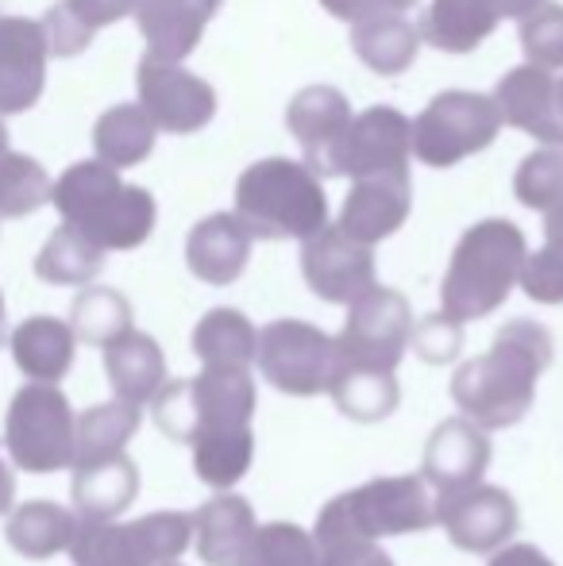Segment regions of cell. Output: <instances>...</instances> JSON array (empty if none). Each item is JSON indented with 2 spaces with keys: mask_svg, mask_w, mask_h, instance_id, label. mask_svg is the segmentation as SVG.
<instances>
[{
  "mask_svg": "<svg viewBox=\"0 0 563 566\" xmlns=\"http://www.w3.org/2000/svg\"><path fill=\"white\" fill-rule=\"evenodd\" d=\"M301 270L309 290L329 305H355L375 290V254L347 239L340 228H324L301 247Z\"/></svg>",
  "mask_w": 563,
  "mask_h": 566,
  "instance_id": "14",
  "label": "cell"
},
{
  "mask_svg": "<svg viewBox=\"0 0 563 566\" xmlns=\"http://www.w3.org/2000/svg\"><path fill=\"white\" fill-rule=\"evenodd\" d=\"M105 374L113 381L116 401L143 409L147 401H155L158 389L166 386V358L150 336L132 328L128 336H121L116 343L105 347Z\"/></svg>",
  "mask_w": 563,
  "mask_h": 566,
  "instance_id": "23",
  "label": "cell"
},
{
  "mask_svg": "<svg viewBox=\"0 0 563 566\" xmlns=\"http://www.w3.org/2000/svg\"><path fill=\"white\" fill-rule=\"evenodd\" d=\"M521 46L529 54V66L560 70L563 66V4H541L521 23Z\"/></svg>",
  "mask_w": 563,
  "mask_h": 566,
  "instance_id": "41",
  "label": "cell"
},
{
  "mask_svg": "<svg viewBox=\"0 0 563 566\" xmlns=\"http://www.w3.org/2000/svg\"><path fill=\"white\" fill-rule=\"evenodd\" d=\"M139 432V409L124 401L93 405L77 417L74 428V467H93V462L116 459L128 448V440Z\"/></svg>",
  "mask_w": 563,
  "mask_h": 566,
  "instance_id": "30",
  "label": "cell"
},
{
  "mask_svg": "<svg viewBox=\"0 0 563 566\" xmlns=\"http://www.w3.org/2000/svg\"><path fill=\"white\" fill-rule=\"evenodd\" d=\"M409 150H414V124L390 105H375L359 113L344 127L329 155L316 163V178L347 174V178H371V174L409 170Z\"/></svg>",
  "mask_w": 563,
  "mask_h": 566,
  "instance_id": "12",
  "label": "cell"
},
{
  "mask_svg": "<svg viewBox=\"0 0 563 566\" xmlns=\"http://www.w3.org/2000/svg\"><path fill=\"white\" fill-rule=\"evenodd\" d=\"M77 532V516L70 509L54 505V501H23L8 516V544L20 552L23 559H51L59 552H70Z\"/></svg>",
  "mask_w": 563,
  "mask_h": 566,
  "instance_id": "28",
  "label": "cell"
},
{
  "mask_svg": "<svg viewBox=\"0 0 563 566\" xmlns=\"http://www.w3.org/2000/svg\"><path fill=\"white\" fill-rule=\"evenodd\" d=\"M139 108L150 116V124L170 135H189L205 127L217 113V93L189 70L174 62H150L139 66Z\"/></svg>",
  "mask_w": 563,
  "mask_h": 566,
  "instance_id": "15",
  "label": "cell"
},
{
  "mask_svg": "<svg viewBox=\"0 0 563 566\" xmlns=\"http://www.w3.org/2000/svg\"><path fill=\"white\" fill-rule=\"evenodd\" d=\"M194 544L189 513H150L132 524L116 521H77L74 566H170Z\"/></svg>",
  "mask_w": 563,
  "mask_h": 566,
  "instance_id": "7",
  "label": "cell"
},
{
  "mask_svg": "<svg viewBox=\"0 0 563 566\" xmlns=\"http://www.w3.org/2000/svg\"><path fill=\"white\" fill-rule=\"evenodd\" d=\"M316 566H394L390 555L371 539H359L352 532L316 528Z\"/></svg>",
  "mask_w": 563,
  "mask_h": 566,
  "instance_id": "42",
  "label": "cell"
},
{
  "mask_svg": "<svg viewBox=\"0 0 563 566\" xmlns=\"http://www.w3.org/2000/svg\"><path fill=\"white\" fill-rule=\"evenodd\" d=\"M220 0H136V20L147 35V59L150 62H174L186 59L217 12Z\"/></svg>",
  "mask_w": 563,
  "mask_h": 566,
  "instance_id": "20",
  "label": "cell"
},
{
  "mask_svg": "<svg viewBox=\"0 0 563 566\" xmlns=\"http://www.w3.org/2000/svg\"><path fill=\"white\" fill-rule=\"evenodd\" d=\"M502 116L494 101L482 93L451 90L440 93L421 116L414 119V155L425 166H456L467 155H479L494 143Z\"/></svg>",
  "mask_w": 563,
  "mask_h": 566,
  "instance_id": "10",
  "label": "cell"
},
{
  "mask_svg": "<svg viewBox=\"0 0 563 566\" xmlns=\"http://www.w3.org/2000/svg\"><path fill=\"white\" fill-rule=\"evenodd\" d=\"M406 4H417V0H406Z\"/></svg>",
  "mask_w": 563,
  "mask_h": 566,
  "instance_id": "52",
  "label": "cell"
},
{
  "mask_svg": "<svg viewBox=\"0 0 563 566\" xmlns=\"http://www.w3.org/2000/svg\"><path fill=\"white\" fill-rule=\"evenodd\" d=\"M236 220L251 239H313L329 228V197L305 163L263 158L236 186Z\"/></svg>",
  "mask_w": 563,
  "mask_h": 566,
  "instance_id": "4",
  "label": "cell"
},
{
  "mask_svg": "<svg viewBox=\"0 0 563 566\" xmlns=\"http://www.w3.org/2000/svg\"><path fill=\"white\" fill-rule=\"evenodd\" d=\"M332 15L340 20H352V23H363V20H375V15H402L406 12V0H321Z\"/></svg>",
  "mask_w": 563,
  "mask_h": 566,
  "instance_id": "45",
  "label": "cell"
},
{
  "mask_svg": "<svg viewBox=\"0 0 563 566\" xmlns=\"http://www.w3.org/2000/svg\"><path fill=\"white\" fill-rule=\"evenodd\" d=\"M240 566H316V539L298 524H263L251 536Z\"/></svg>",
  "mask_w": 563,
  "mask_h": 566,
  "instance_id": "38",
  "label": "cell"
},
{
  "mask_svg": "<svg viewBox=\"0 0 563 566\" xmlns=\"http://www.w3.org/2000/svg\"><path fill=\"white\" fill-rule=\"evenodd\" d=\"M521 285L536 305H563V201L544 212V247L525 259Z\"/></svg>",
  "mask_w": 563,
  "mask_h": 566,
  "instance_id": "36",
  "label": "cell"
},
{
  "mask_svg": "<svg viewBox=\"0 0 563 566\" xmlns=\"http://www.w3.org/2000/svg\"><path fill=\"white\" fill-rule=\"evenodd\" d=\"M436 524V501L428 497L425 478L398 474V478H375V482L347 490L332 497L316 513V528L352 532L359 539L386 536H409V532H428Z\"/></svg>",
  "mask_w": 563,
  "mask_h": 566,
  "instance_id": "6",
  "label": "cell"
},
{
  "mask_svg": "<svg viewBox=\"0 0 563 566\" xmlns=\"http://www.w3.org/2000/svg\"><path fill=\"white\" fill-rule=\"evenodd\" d=\"M62 8L93 35L97 28H108V23L121 20V15L136 12V0H66Z\"/></svg>",
  "mask_w": 563,
  "mask_h": 566,
  "instance_id": "44",
  "label": "cell"
},
{
  "mask_svg": "<svg viewBox=\"0 0 563 566\" xmlns=\"http://www.w3.org/2000/svg\"><path fill=\"white\" fill-rule=\"evenodd\" d=\"M487 467H490V440L471 420L451 417L444 424H436V432L428 436L421 478L436 493L471 490V485L482 482Z\"/></svg>",
  "mask_w": 563,
  "mask_h": 566,
  "instance_id": "17",
  "label": "cell"
},
{
  "mask_svg": "<svg viewBox=\"0 0 563 566\" xmlns=\"http://www.w3.org/2000/svg\"><path fill=\"white\" fill-rule=\"evenodd\" d=\"M0 336H4V297H0Z\"/></svg>",
  "mask_w": 563,
  "mask_h": 566,
  "instance_id": "51",
  "label": "cell"
},
{
  "mask_svg": "<svg viewBox=\"0 0 563 566\" xmlns=\"http://www.w3.org/2000/svg\"><path fill=\"white\" fill-rule=\"evenodd\" d=\"M409 343H414V350L425 358V363L444 366L459 355V347H463V324L451 321V316H444V313L425 316V321L414 328Z\"/></svg>",
  "mask_w": 563,
  "mask_h": 566,
  "instance_id": "43",
  "label": "cell"
},
{
  "mask_svg": "<svg viewBox=\"0 0 563 566\" xmlns=\"http://www.w3.org/2000/svg\"><path fill=\"white\" fill-rule=\"evenodd\" d=\"M332 401L344 417L359 424H378L398 409V381L394 374H371V370H340L332 381Z\"/></svg>",
  "mask_w": 563,
  "mask_h": 566,
  "instance_id": "34",
  "label": "cell"
},
{
  "mask_svg": "<svg viewBox=\"0 0 563 566\" xmlns=\"http://www.w3.org/2000/svg\"><path fill=\"white\" fill-rule=\"evenodd\" d=\"M155 132L150 116L143 113L139 105H116L113 113L101 116L97 132H93V143H97V155L105 166H136L150 155L155 147Z\"/></svg>",
  "mask_w": 563,
  "mask_h": 566,
  "instance_id": "32",
  "label": "cell"
},
{
  "mask_svg": "<svg viewBox=\"0 0 563 566\" xmlns=\"http://www.w3.org/2000/svg\"><path fill=\"white\" fill-rule=\"evenodd\" d=\"M494 4H498V12H502V15H521V20H525V15L536 12L544 0H494Z\"/></svg>",
  "mask_w": 563,
  "mask_h": 566,
  "instance_id": "47",
  "label": "cell"
},
{
  "mask_svg": "<svg viewBox=\"0 0 563 566\" xmlns=\"http://www.w3.org/2000/svg\"><path fill=\"white\" fill-rule=\"evenodd\" d=\"M409 209H414V186H409V170L394 174H371L352 186L340 212V231L355 243L371 247L378 239L394 235L406 224Z\"/></svg>",
  "mask_w": 563,
  "mask_h": 566,
  "instance_id": "16",
  "label": "cell"
},
{
  "mask_svg": "<svg viewBox=\"0 0 563 566\" xmlns=\"http://www.w3.org/2000/svg\"><path fill=\"white\" fill-rule=\"evenodd\" d=\"M556 113H560V124H563V82H556Z\"/></svg>",
  "mask_w": 563,
  "mask_h": 566,
  "instance_id": "49",
  "label": "cell"
},
{
  "mask_svg": "<svg viewBox=\"0 0 563 566\" xmlns=\"http://www.w3.org/2000/svg\"><path fill=\"white\" fill-rule=\"evenodd\" d=\"M494 108L502 116V124H513L521 132L536 135L544 147H563V124L556 113V82L549 77V70L536 66H518L498 82L494 90Z\"/></svg>",
  "mask_w": 563,
  "mask_h": 566,
  "instance_id": "18",
  "label": "cell"
},
{
  "mask_svg": "<svg viewBox=\"0 0 563 566\" xmlns=\"http://www.w3.org/2000/svg\"><path fill=\"white\" fill-rule=\"evenodd\" d=\"M513 189H518V201L529 205V209L549 212L552 205L563 201V147H544L536 155H529L521 163L518 178H513Z\"/></svg>",
  "mask_w": 563,
  "mask_h": 566,
  "instance_id": "40",
  "label": "cell"
},
{
  "mask_svg": "<svg viewBox=\"0 0 563 566\" xmlns=\"http://www.w3.org/2000/svg\"><path fill=\"white\" fill-rule=\"evenodd\" d=\"M251 259V235L228 212L201 220L186 239V262L205 285H232Z\"/></svg>",
  "mask_w": 563,
  "mask_h": 566,
  "instance_id": "21",
  "label": "cell"
},
{
  "mask_svg": "<svg viewBox=\"0 0 563 566\" xmlns=\"http://www.w3.org/2000/svg\"><path fill=\"white\" fill-rule=\"evenodd\" d=\"M101 266H105V251L70 224L54 231L35 259V274L51 285H85L97 277Z\"/></svg>",
  "mask_w": 563,
  "mask_h": 566,
  "instance_id": "33",
  "label": "cell"
},
{
  "mask_svg": "<svg viewBox=\"0 0 563 566\" xmlns=\"http://www.w3.org/2000/svg\"><path fill=\"white\" fill-rule=\"evenodd\" d=\"M525 259V235L510 220H482L467 228L440 285L444 316L467 324L502 308L513 285L521 282Z\"/></svg>",
  "mask_w": 563,
  "mask_h": 566,
  "instance_id": "2",
  "label": "cell"
},
{
  "mask_svg": "<svg viewBox=\"0 0 563 566\" xmlns=\"http://www.w3.org/2000/svg\"><path fill=\"white\" fill-rule=\"evenodd\" d=\"M256 528L259 524L248 501L236 497V493H217V497L205 501L194 513L197 555L209 566H240Z\"/></svg>",
  "mask_w": 563,
  "mask_h": 566,
  "instance_id": "22",
  "label": "cell"
},
{
  "mask_svg": "<svg viewBox=\"0 0 563 566\" xmlns=\"http://www.w3.org/2000/svg\"><path fill=\"white\" fill-rule=\"evenodd\" d=\"M12 501H15V478H12V470L4 467V459H0V513L12 509Z\"/></svg>",
  "mask_w": 563,
  "mask_h": 566,
  "instance_id": "48",
  "label": "cell"
},
{
  "mask_svg": "<svg viewBox=\"0 0 563 566\" xmlns=\"http://www.w3.org/2000/svg\"><path fill=\"white\" fill-rule=\"evenodd\" d=\"M74 428L77 417L59 386H23L8 405L4 448L12 462L28 474H54L74 467Z\"/></svg>",
  "mask_w": 563,
  "mask_h": 566,
  "instance_id": "8",
  "label": "cell"
},
{
  "mask_svg": "<svg viewBox=\"0 0 563 566\" xmlns=\"http://www.w3.org/2000/svg\"><path fill=\"white\" fill-rule=\"evenodd\" d=\"M51 197L62 220L101 251H132L155 228V197L139 186H124L105 163L70 166Z\"/></svg>",
  "mask_w": 563,
  "mask_h": 566,
  "instance_id": "3",
  "label": "cell"
},
{
  "mask_svg": "<svg viewBox=\"0 0 563 566\" xmlns=\"http://www.w3.org/2000/svg\"><path fill=\"white\" fill-rule=\"evenodd\" d=\"M74 332L54 316H31L12 332V358L31 381L54 386L74 366Z\"/></svg>",
  "mask_w": 563,
  "mask_h": 566,
  "instance_id": "26",
  "label": "cell"
},
{
  "mask_svg": "<svg viewBox=\"0 0 563 566\" xmlns=\"http://www.w3.org/2000/svg\"><path fill=\"white\" fill-rule=\"evenodd\" d=\"M74 509L82 521H116L139 493V467L128 454L93 462V467H74Z\"/></svg>",
  "mask_w": 563,
  "mask_h": 566,
  "instance_id": "25",
  "label": "cell"
},
{
  "mask_svg": "<svg viewBox=\"0 0 563 566\" xmlns=\"http://www.w3.org/2000/svg\"><path fill=\"white\" fill-rule=\"evenodd\" d=\"M70 332L74 339H85L93 347H108L132 332V305L116 290L93 285L70 308Z\"/></svg>",
  "mask_w": 563,
  "mask_h": 566,
  "instance_id": "35",
  "label": "cell"
},
{
  "mask_svg": "<svg viewBox=\"0 0 563 566\" xmlns=\"http://www.w3.org/2000/svg\"><path fill=\"white\" fill-rule=\"evenodd\" d=\"M259 374L271 381L279 394L290 397H316L329 394L340 374L336 339L305 321H274L259 332L256 347Z\"/></svg>",
  "mask_w": 563,
  "mask_h": 566,
  "instance_id": "9",
  "label": "cell"
},
{
  "mask_svg": "<svg viewBox=\"0 0 563 566\" xmlns=\"http://www.w3.org/2000/svg\"><path fill=\"white\" fill-rule=\"evenodd\" d=\"M155 424L174 443H205L251 432L256 381L248 370H201L197 378L166 381L155 401Z\"/></svg>",
  "mask_w": 563,
  "mask_h": 566,
  "instance_id": "5",
  "label": "cell"
},
{
  "mask_svg": "<svg viewBox=\"0 0 563 566\" xmlns=\"http://www.w3.org/2000/svg\"><path fill=\"white\" fill-rule=\"evenodd\" d=\"M347 124H352V108H347L344 93H336L332 85H309L285 108V127L305 147L309 170H316V163L329 155Z\"/></svg>",
  "mask_w": 563,
  "mask_h": 566,
  "instance_id": "24",
  "label": "cell"
},
{
  "mask_svg": "<svg viewBox=\"0 0 563 566\" xmlns=\"http://www.w3.org/2000/svg\"><path fill=\"white\" fill-rule=\"evenodd\" d=\"M490 566H556L544 552H536L533 544H513V547H502L494 552Z\"/></svg>",
  "mask_w": 563,
  "mask_h": 566,
  "instance_id": "46",
  "label": "cell"
},
{
  "mask_svg": "<svg viewBox=\"0 0 563 566\" xmlns=\"http://www.w3.org/2000/svg\"><path fill=\"white\" fill-rule=\"evenodd\" d=\"M256 462V432L220 436V440L194 443V470L212 490H232Z\"/></svg>",
  "mask_w": 563,
  "mask_h": 566,
  "instance_id": "37",
  "label": "cell"
},
{
  "mask_svg": "<svg viewBox=\"0 0 563 566\" xmlns=\"http://www.w3.org/2000/svg\"><path fill=\"white\" fill-rule=\"evenodd\" d=\"M347 324L336 336L340 370L394 374L414 336V313L398 290H371L355 305H347Z\"/></svg>",
  "mask_w": 563,
  "mask_h": 566,
  "instance_id": "11",
  "label": "cell"
},
{
  "mask_svg": "<svg viewBox=\"0 0 563 566\" xmlns=\"http://www.w3.org/2000/svg\"><path fill=\"white\" fill-rule=\"evenodd\" d=\"M502 20L494 0H432L421 20V35L444 54H467Z\"/></svg>",
  "mask_w": 563,
  "mask_h": 566,
  "instance_id": "27",
  "label": "cell"
},
{
  "mask_svg": "<svg viewBox=\"0 0 563 566\" xmlns=\"http://www.w3.org/2000/svg\"><path fill=\"white\" fill-rule=\"evenodd\" d=\"M170 566H181V563H170Z\"/></svg>",
  "mask_w": 563,
  "mask_h": 566,
  "instance_id": "53",
  "label": "cell"
},
{
  "mask_svg": "<svg viewBox=\"0 0 563 566\" xmlns=\"http://www.w3.org/2000/svg\"><path fill=\"white\" fill-rule=\"evenodd\" d=\"M46 35L31 20H0V113H23L43 93Z\"/></svg>",
  "mask_w": 563,
  "mask_h": 566,
  "instance_id": "19",
  "label": "cell"
},
{
  "mask_svg": "<svg viewBox=\"0 0 563 566\" xmlns=\"http://www.w3.org/2000/svg\"><path fill=\"white\" fill-rule=\"evenodd\" d=\"M552 363V336L536 321H510L487 355L471 358L451 378V401L482 432L513 428L536 401V378Z\"/></svg>",
  "mask_w": 563,
  "mask_h": 566,
  "instance_id": "1",
  "label": "cell"
},
{
  "mask_svg": "<svg viewBox=\"0 0 563 566\" xmlns=\"http://www.w3.org/2000/svg\"><path fill=\"white\" fill-rule=\"evenodd\" d=\"M352 46L375 74H402L417 59V31L406 15H375L352 23Z\"/></svg>",
  "mask_w": 563,
  "mask_h": 566,
  "instance_id": "31",
  "label": "cell"
},
{
  "mask_svg": "<svg viewBox=\"0 0 563 566\" xmlns=\"http://www.w3.org/2000/svg\"><path fill=\"white\" fill-rule=\"evenodd\" d=\"M51 201V181L43 166L23 155L0 158V217H28Z\"/></svg>",
  "mask_w": 563,
  "mask_h": 566,
  "instance_id": "39",
  "label": "cell"
},
{
  "mask_svg": "<svg viewBox=\"0 0 563 566\" xmlns=\"http://www.w3.org/2000/svg\"><path fill=\"white\" fill-rule=\"evenodd\" d=\"M4 147H8V132H4V124H0V158H4Z\"/></svg>",
  "mask_w": 563,
  "mask_h": 566,
  "instance_id": "50",
  "label": "cell"
},
{
  "mask_svg": "<svg viewBox=\"0 0 563 566\" xmlns=\"http://www.w3.org/2000/svg\"><path fill=\"white\" fill-rule=\"evenodd\" d=\"M436 524H444L448 539L467 555H494L505 547V539L518 532L521 516L518 505L498 485H471V490L440 493L436 501Z\"/></svg>",
  "mask_w": 563,
  "mask_h": 566,
  "instance_id": "13",
  "label": "cell"
},
{
  "mask_svg": "<svg viewBox=\"0 0 563 566\" xmlns=\"http://www.w3.org/2000/svg\"><path fill=\"white\" fill-rule=\"evenodd\" d=\"M259 347V332L236 308H212L194 328V355L205 370H251Z\"/></svg>",
  "mask_w": 563,
  "mask_h": 566,
  "instance_id": "29",
  "label": "cell"
}]
</instances>
